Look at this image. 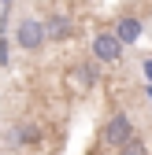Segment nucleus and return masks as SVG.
I'll list each match as a JSON object with an SVG mask.
<instances>
[{"instance_id": "1", "label": "nucleus", "mask_w": 152, "mask_h": 155, "mask_svg": "<svg viewBox=\"0 0 152 155\" xmlns=\"http://www.w3.org/2000/svg\"><path fill=\"white\" fill-rule=\"evenodd\" d=\"M15 45L22 48V52H41V48L48 45L45 22H41V18H33V15H22V18H19V26H15Z\"/></svg>"}, {"instance_id": "2", "label": "nucleus", "mask_w": 152, "mask_h": 155, "mask_svg": "<svg viewBox=\"0 0 152 155\" xmlns=\"http://www.w3.org/2000/svg\"><path fill=\"white\" fill-rule=\"evenodd\" d=\"M130 137H134V118H130L126 111H115V114L104 122V129H100V144H104V148H115V151H119Z\"/></svg>"}, {"instance_id": "3", "label": "nucleus", "mask_w": 152, "mask_h": 155, "mask_svg": "<svg viewBox=\"0 0 152 155\" xmlns=\"http://www.w3.org/2000/svg\"><path fill=\"white\" fill-rule=\"evenodd\" d=\"M123 41H119V33L115 30H100L97 37H93V59L97 63H119L123 59Z\"/></svg>"}, {"instance_id": "4", "label": "nucleus", "mask_w": 152, "mask_h": 155, "mask_svg": "<svg viewBox=\"0 0 152 155\" xmlns=\"http://www.w3.org/2000/svg\"><path fill=\"white\" fill-rule=\"evenodd\" d=\"M41 22H45V37L52 45H63V41L74 37V22H71V15H63V11H48Z\"/></svg>"}, {"instance_id": "5", "label": "nucleus", "mask_w": 152, "mask_h": 155, "mask_svg": "<svg viewBox=\"0 0 152 155\" xmlns=\"http://www.w3.org/2000/svg\"><path fill=\"white\" fill-rule=\"evenodd\" d=\"M97 81H100V70H97V63H74V67L67 70V85H71L74 92H89Z\"/></svg>"}, {"instance_id": "6", "label": "nucleus", "mask_w": 152, "mask_h": 155, "mask_svg": "<svg viewBox=\"0 0 152 155\" xmlns=\"http://www.w3.org/2000/svg\"><path fill=\"white\" fill-rule=\"evenodd\" d=\"M11 144L19 148H33V144H41V126H33V122H19L11 129Z\"/></svg>"}, {"instance_id": "7", "label": "nucleus", "mask_w": 152, "mask_h": 155, "mask_svg": "<svg viewBox=\"0 0 152 155\" xmlns=\"http://www.w3.org/2000/svg\"><path fill=\"white\" fill-rule=\"evenodd\" d=\"M115 33H119L123 45H134V41H141V22L134 15H119L115 18Z\"/></svg>"}, {"instance_id": "8", "label": "nucleus", "mask_w": 152, "mask_h": 155, "mask_svg": "<svg viewBox=\"0 0 152 155\" xmlns=\"http://www.w3.org/2000/svg\"><path fill=\"white\" fill-rule=\"evenodd\" d=\"M119 155H148V144L137 137V133H134V137H130L123 148H119Z\"/></svg>"}, {"instance_id": "9", "label": "nucleus", "mask_w": 152, "mask_h": 155, "mask_svg": "<svg viewBox=\"0 0 152 155\" xmlns=\"http://www.w3.org/2000/svg\"><path fill=\"white\" fill-rule=\"evenodd\" d=\"M141 70H145V78H148V85H152V59H145V63H141Z\"/></svg>"}, {"instance_id": "10", "label": "nucleus", "mask_w": 152, "mask_h": 155, "mask_svg": "<svg viewBox=\"0 0 152 155\" xmlns=\"http://www.w3.org/2000/svg\"><path fill=\"white\" fill-rule=\"evenodd\" d=\"M148 100H152V85H148Z\"/></svg>"}, {"instance_id": "11", "label": "nucleus", "mask_w": 152, "mask_h": 155, "mask_svg": "<svg viewBox=\"0 0 152 155\" xmlns=\"http://www.w3.org/2000/svg\"><path fill=\"white\" fill-rule=\"evenodd\" d=\"M0 4H11V0H0Z\"/></svg>"}]
</instances>
